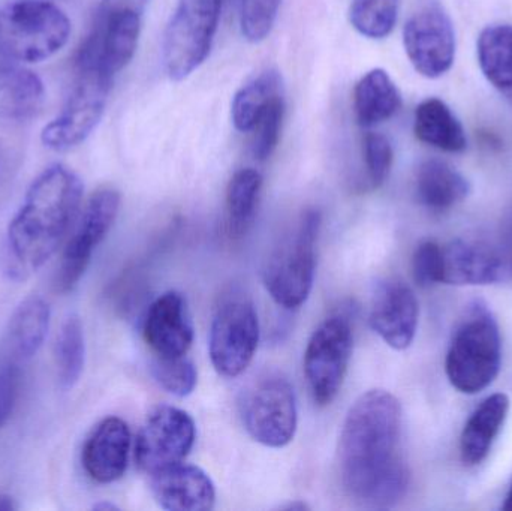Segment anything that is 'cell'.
Returning a JSON list of instances; mask_svg holds the SVG:
<instances>
[{"label": "cell", "instance_id": "cell-1", "mask_svg": "<svg viewBox=\"0 0 512 511\" xmlns=\"http://www.w3.org/2000/svg\"><path fill=\"white\" fill-rule=\"evenodd\" d=\"M402 407L387 390H370L343 422L339 471L346 495L367 509H390L403 500L411 473L402 455Z\"/></svg>", "mask_w": 512, "mask_h": 511}, {"label": "cell", "instance_id": "cell-2", "mask_svg": "<svg viewBox=\"0 0 512 511\" xmlns=\"http://www.w3.org/2000/svg\"><path fill=\"white\" fill-rule=\"evenodd\" d=\"M84 186L62 164L45 168L27 191L8 228L9 258L21 276L41 269L80 216Z\"/></svg>", "mask_w": 512, "mask_h": 511}, {"label": "cell", "instance_id": "cell-3", "mask_svg": "<svg viewBox=\"0 0 512 511\" xmlns=\"http://www.w3.org/2000/svg\"><path fill=\"white\" fill-rule=\"evenodd\" d=\"M502 339L492 309L475 300L463 312L445 359V372L454 389L465 395L486 390L501 371Z\"/></svg>", "mask_w": 512, "mask_h": 511}, {"label": "cell", "instance_id": "cell-4", "mask_svg": "<svg viewBox=\"0 0 512 511\" xmlns=\"http://www.w3.org/2000/svg\"><path fill=\"white\" fill-rule=\"evenodd\" d=\"M321 224L319 210H304L280 237L265 263V288L282 308L298 309L312 293Z\"/></svg>", "mask_w": 512, "mask_h": 511}, {"label": "cell", "instance_id": "cell-5", "mask_svg": "<svg viewBox=\"0 0 512 511\" xmlns=\"http://www.w3.org/2000/svg\"><path fill=\"white\" fill-rule=\"evenodd\" d=\"M72 24L47 0H18L0 11V56L39 63L56 56L71 38Z\"/></svg>", "mask_w": 512, "mask_h": 511}, {"label": "cell", "instance_id": "cell-6", "mask_svg": "<svg viewBox=\"0 0 512 511\" xmlns=\"http://www.w3.org/2000/svg\"><path fill=\"white\" fill-rule=\"evenodd\" d=\"M113 83L101 69L75 63L71 93L62 111L42 128V144L66 152L84 143L104 116Z\"/></svg>", "mask_w": 512, "mask_h": 511}, {"label": "cell", "instance_id": "cell-7", "mask_svg": "<svg viewBox=\"0 0 512 511\" xmlns=\"http://www.w3.org/2000/svg\"><path fill=\"white\" fill-rule=\"evenodd\" d=\"M222 0H179L164 38V66L174 81L197 71L212 50Z\"/></svg>", "mask_w": 512, "mask_h": 511}, {"label": "cell", "instance_id": "cell-8", "mask_svg": "<svg viewBox=\"0 0 512 511\" xmlns=\"http://www.w3.org/2000/svg\"><path fill=\"white\" fill-rule=\"evenodd\" d=\"M243 425L256 443L282 449L294 440L298 426L297 398L288 378L265 372L249 384L243 395Z\"/></svg>", "mask_w": 512, "mask_h": 511}, {"label": "cell", "instance_id": "cell-9", "mask_svg": "<svg viewBox=\"0 0 512 511\" xmlns=\"http://www.w3.org/2000/svg\"><path fill=\"white\" fill-rule=\"evenodd\" d=\"M258 342L259 321L252 300L236 291L225 296L210 329L213 368L222 377H240L254 360Z\"/></svg>", "mask_w": 512, "mask_h": 511}, {"label": "cell", "instance_id": "cell-10", "mask_svg": "<svg viewBox=\"0 0 512 511\" xmlns=\"http://www.w3.org/2000/svg\"><path fill=\"white\" fill-rule=\"evenodd\" d=\"M354 347L351 321L337 314L319 324L304 351V375L310 395L319 407H327L339 395L348 374Z\"/></svg>", "mask_w": 512, "mask_h": 511}, {"label": "cell", "instance_id": "cell-11", "mask_svg": "<svg viewBox=\"0 0 512 511\" xmlns=\"http://www.w3.org/2000/svg\"><path fill=\"white\" fill-rule=\"evenodd\" d=\"M119 191L101 188L93 192L78 216L77 227L69 239L57 269L56 288L71 291L80 282L98 246L104 242L119 216Z\"/></svg>", "mask_w": 512, "mask_h": 511}, {"label": "cell", "instance_id": "cell-12", "mask_svg": "<svg viewBox=\"0 0 512 511\" xmlns=\"http://www.w3.org/2000/svg\"><path fill=\"white\" fill-rule=\"evenodd\" d=\"M403 45L423 77L439 78L450 71L456 57V32L438 0H426L412 12L403 27Z\"/></svg>", "mask_w": 512, "mask_h": 511}, {"label": "cell", "instance_id": "cell-13", "mask_svg": "<svg viewBox=\"0 0 512 511\" xmlns=\"http://www.w3.org/2000/svg\"><path fill=\"white\" fill-rule=\"evenodd\" d=\"M197 429L186 411L176 407L155 408L147 416L135 443V461L141 471L153 476L182 464L194 447Z\"/></svg>", "mask_w": 512, "mask_h": 511}, {"label": "cell", "instance_id": "cell-14", "mask_svg": "<svg viewBox=\"0 0 512 511\" xmlns=\"http://www.w3.org/2000/svg\"><path fill=\"white\" fill-rule=\"evenodd\" d=\"M511 279L512 260L502 246L463 239L442 246V284L465 287Z\"/></svg>", "mask_w": 512, "mask_h": 511}, {"label": "cell", "instance_id": "cell-15", "mask_svg": "<svg viewBox=\"0 0 512 511\" xmlns=\"http://www.w3.org/2000/svg\"><path fill=\"white\" fill-rule=\"evenodd\" d=\"M420 305L414 290L400 279L379 285L370 309V326L393 350L411 347L417 335Z\"/></svg>", "mask_w": 512, "mask_h": 511}, {"label": "cell", "instance_id": "cell-16", "mask_svg": "<svg viewBox=\"0 0 512 511\" xmlns=\"http://www.w3.org/2000/svg\"><path fill=\"white\" fill-rule=\"evenodd\" d=\"M143 336L158 357H182L194 342V323L185 296L168 291L147 309Z\"/></svg>", "mask_w": 512, "mask_h": 511}, {"label": "cell", "instance_id": "cell-17", "mask_svg": "<svg viewBox=\"0 0 512 511\" xmlns=\"http://www.w3.org/2000/svg\"><path fill=\"white\" fill-rule=\"evenodd\" d=\"M129 426L119 417H107L93 428L81 452V464L93 482L110 485L125 476L131 455Z\"/></svg>", "mask_w": 512, "mask_h": 511}, {"label": "cell", "instance_id": "cell-18", "mask_svg": "<svg viewBox=\"0 0 512 511\" xmlns=\"http://www.w3.org/2000/svg\"><path fill=\"white\" fill-rule=\"evenodd\" d=\"M150 477L153 497L162 509L207 511L215 507V485L201 468L182 462Z\"/></svg>", "mask_w": 512, "mask_h": 511}, {"label": "cell", "instance_id": "cell-19", "mask_svg": "<svg viewBox=\"0 0 512 511\" xmlns=\"http://www.w3.org/2000/svg\"><path fill=\"white\" fill-rule=\"evenodd\" d=\"M508 411L510 398L505 393H495L484 399L472 413L460 435V459L466 467H477L486 461L504 428Z\"/></svg>", "mask_w": 512, "mask_h": 511}, {"label": "cell", "instance_id": "cell-20", "mask_svg": "<svg viewBox=\"0 0 512 511\" xmlns=\"http://www.w3.org/2000/svg\"><path fill=\"white\" fill-rule=\"evenodd\" d=\"M45 101L41 78L20 63L0 56V117L29 119Z\"/></svg>", "mask_w": 512, "mask_h": 511}, {"label": "cell", "instance_id": "cell-21", "mask_svg": "<svg viewBox=\"0 0 512 511\" xmlns=\"http://www.w3.org/2000/svg\"><path fill=\"white\" fill-rule=\"evenodd\" d=\"M418 201L432 212H447L463 203L471 192L468 179L439 159H429L418 167L415 177Z\"/></svg>", "mask_w": 512, "mask_h": 511}, {"label": "cell", "instance_id": "cell-22", "mask_svg": "<svg viewBox=\"0 0 512 511\" xmlns=\"http://www.w3.org/2000/svg\"><path fill=\"white\" fill-rule=\"evenodd\" d=\"M402 107V95L390 74L376 68L364 74L354 89V111L358 125L372 128L390 120Z\"/></svg>", "mask_w": 512, "mask_h": 511}, {"label": "cell", "instance_id": "cell-23", "mask_svg": "<svg viewBox=\"0 0 512 511\" xmlns=\"http://www.w3.org/2000/svg\"><path fill=\"white\" fill-rule=\"evenodd\" d=\"M415 137L427 146L448 153H460L468 147L465 128L444 101L429 98L415 110Z\"/></svg>", "mask_w": 512, "mask_h": 511}, {"label": "cell", "instance_id": "cell-24", "mask_svg": "<svg viewBox=\"0 0 512 511\" xmlns=\"http://www.w3.org/2000/svg\"><path fill=\"white\" fill-rule=\"evenodd\" d=\"M50 306L42 297L30 296L20 303L9 321V347L20 360L32 359L50 329Z\"/></svg>", "mask_w": 512, "mask_h": 511}, {"label": "cell", "instance_id": "cell-25", "mask_svg": "<svg viewBox=\"0 0 512 511\" xmlns=\"http://www.w3.org/2000/svg\"><path fill=\"white\" fill-rule=\"evenodd\" d=\"M481 71L496 90L512 99V26L493 24L477 44Z\"/></svg>", "mask_w": 512, "mask_h": 511}, {"label": "cell", "instance_id": "cell-26", "mask_svg": "<svg viewBox=\"0 0 512 511\" xmlns=\"http://www.w3.org/2000/svg\"><path fill=\"white\" fill-rule=\"evenodd\" d=\"M262 189V176L254 168H243L231 177L227 188V230L242 237L254 222Z\"/></svg>", "mask_w": 512, "mask_h": 511}, {"label": "cell", "instance_id": "cell-27", "mask_svg": "<svg viewBox=\"0 0 512 511\" xmlns=\"http://www.w3.org/2000/svg\"><path fill=\"white\" fill-rule=\"evenodd\" d=\"M280 89L282 78L274 69H267L243 86L231 105V117L236 129L240 132L252 131L265 107L280 96Z\"/></svg>", "mask_w": 512, "mask_h": 511}, {"label": "cell", "instance_id": "cell-28", "mask_svg": "<svg viewBox=\"0 0 512 511\" xmlns=\"http://www.w3.org/2000/svg\"><path fill=\"white\" fill-rule=\"evenodd\" d=\"M57 378L62 389L69 390L80 381L86 363V338L80 317L69 315L60 327L54 345Z\"/></svg>", "mask_w": 512, "mask_h": 511}, {"label": "cell", "instance_id": "cell-29", "mask_svg": "<svg viewBox=\"0 0 512 511\" xmlns=\"http://www.w3.org/2000/svg\"><path fill=\"white\" fill-rule=\"evenodd\" d=\"M399 15V0H352L349 20L360 35L370 39L387 38Z\"/></svg>", "mask_w": 512, "mask_h": 511}, {"label": "cell", "instance_id": "cell-30", "mask_svg": "<svg viewBox=\"0 0 512 511\" xmlns=\"http://www.w3.org/2000/svg\"><path fill=\"white\" fill-rule=\"evenodd\" d=\"M156 383L177 398H186L197 387L198 374L191 360L182 357H158L152 365Z\"/></svg>", "mask_w": 512, "mask_h": 511}, {"label": "cell", "instance_id": "cell-31", "mask_svg": "<svg viewBox=\"0 0 512 511\" xmlns=\"http://www.w3.org/2000/svg\"><path fill=\"white\" fill-rule=\"evenodd\" d=\"M283 116H285V104L282 95L274 98L262 111L261 117L252 131L255 132L252 141V153L258 161H267L280 140L282 132Z\"/></svg>", "mask_w": 512, "mask_h": 511}, {"label": "cell", "instance_id": "cell-32", "mask_svg": "<svg viewBox=\"0 0 512 511\" xmlns=\"http://www.w3.org/2000/svg\"><path fill=\"white\" fill-rule=\"evenodd\" d=\"M282 0H242L240 27L249 42L264 41L270 35Z\"/></svg>", "mask_w": 512, "mask_h": 511}, {"label": "cell", "instance_id": "cell-33", "mask_svg": "<svg viewBox=\"0 0 512 511\" xmlns=\"http://www.w3.org/2000/svg\"><path fill=\"white\" fill-rule=\"evenodd\" d=\"M364 164L367 180L372 188L384 185L393 167V146L390 140L378 132H369L363 141Z\"/></svg>", "mask_w": 512, "mask_h": 511}, {"label": "cell", "instance_id": "cell-34", "mask_svg": "<svg viewBox=\"0 0 512 511\" xmlns=\"http://www.w3.org/2000/svg\"><path fill=\"white\" fill-rule=\"evenodd\" d=\"M412 275L420 287L442 284V246L436 242L421 243L412 255Z\"/></svg>", "mask_w": 512, "mask_h": 511}, {"label": "cell", "instance_id": "cell-35", "mask_svg": "<svg viewBox=\"0 0 512 511\" xmlns=\"http://www.w3.org/2000/svg\"><path fill=\"white\" fill-rule=\"evenodd\" d=\"M20 389V369L15 363L0 362V429L6 425Z\"/></svg>", "mask_w": 512, "mask_h": 511}, {"label": "cell", "instance_id": "cell-36", "mask_svg": "<svg viewBox=\"0 0 512 511\" xmlns=\"http://www.w3.org/2000/svg\"><path fill=\"white\" fill-rule=\"evenodd\" d=\"M150 0H101V11H131L144 15Z\"/></svg>", "mask_w": 512, "mask_h": 511}, {"label": "cell", "instance_id": "cell-37", "mask_svg": "<svg viewBox=\"0 0 512 511\" xmlns=\"http://www.w3.org/2000/svg\"><path fill=\"white\" fill-rule=\"evenodd\" d=\"M17 509L14 498L9 495L0 494V511H11Z\"/></svg>", "mask_w": 512, "mask_h": 511}, {"label": "cell", "instance_id": "cell-38", "mask_svg": "<svg viewBox=\"0 0 512 511\" xmlns=\"http://www.w3.org/2000/svg\"><path fill=\"white\" fill-rule=\"evenodd\" d=\"M310 507L307 506L303 501H294V503H289L288 506L279 507V510H288V511H304L309 510Z\"/></svg>", "mask_w": 512, "mask_h": 511}, {"label": "cell", "instance_id": "cell-39", "mask_svg": "<svg viewBox=\"0 0 512 511\" xmlns=\"http://www.w3.org/2000/svg\"><path fill=\"white\" fill-rule=\"evenodd\" d=\"M502 510L512 511V482L510 485V489H508L507 497H505V503L504 506H502Z\"/></svg>", "mask_w": 512, "mask_h": 511}, {"label": "cell", "instance_id": "cell-40", "mask_svg": "<svg viewBox=\"0 0 512 511\" xmlns=\"http://www.w3.org/2000/svg\"><path fill=\"white\" fill-rule=\"evenodd\" d=\"M95 509L96 510H117V507L114 506V504L102 503V504H98V506H95Z\"/></svg>", "mask_w": 512, "mask_h": 511}]
</instances>
